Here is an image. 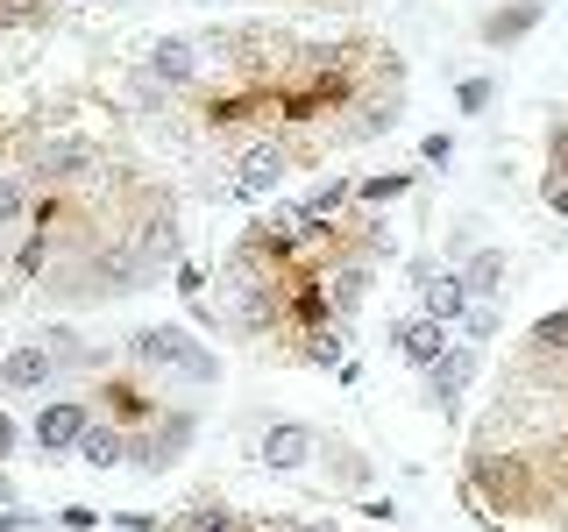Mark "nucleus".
<instances>
[{"instance_id": "nucleus-7", "label": "nucleus", "mask_w": 568, "mask_h": 532, "mask_svg": "<svg viewBox=\"0 0 568 532\" xmlns=\"http://www.w3.org/2000/svg\"><path fill=\"white\" fill-rule=\"evenodd\" d=\"M135 355H164V362H178L185 377H213V362L185 341V334H135Z\"/></svg>"}, {"instance_id": "nucleus-11", "label": "nucleus", "mask_w": 568, "mask_h": 532, "mask_svg": "<svg viewBox=\"0 0 568 532\" xmlns=\"http://www.w3.org/2000/svg\"><path fill=\"white\" fill-rule=\"evenodd\" d=\"M79 454L93 461V469H114V461H129V440H121L106 419H93V426H85V440H79Z\"/></svg>"}, {"instance_id": "nucleus-12", "label": "nucleus", "mask_w": 568, "mask_h": 532, "mask_svg": "<svg viewBox=\"0 0 568 532\" xmlns=\"http://www.w3.org/2000/svg\"><path fill=\"white\" fill-rule=\"evenodd\" d=\"M532 22H540V8H532V0H519V8H497V14H484V43H519Z\"/></svg>"}, {"instance_id": "nucleus-17", "label": "nucleus", "mask_w": 568, "mask_h": 532, "mask_svg": "<svg viewBox=\"0 0 568 532\" xmlns=\"http://www.w3.org/2000/svg\"><path fill=\"white\" fill-rule=\"evenodd\" d=\"M532 348H547V355H561V348H568V306H561V313H547L540 327H532Z\"/></svg>"}, {"instance_id": "nucleus-20", "label": "nucleus", "mask_w": 568, "mask_h": 532, "mask_svg": "<svg viewBox=\"0 0 568 532\" xmlns=\"http://www.w3.org/2000/svg\"><path fill=\"white\" fill-rule=\"evenodd\" d=\"M43 248H50L43 235H29L22 248H14V270H22V277H36V270H43Z\"/></svg>"}, {"instance_id": "nucleus-1", "label": "nucleus", "mask_w": 568, "mask_h": 532, "mask_svg": "<svg viewBox=\"0 0 568 532\" xmlns=\"http://www.w3.org/2000/svg\"><path fill=\"white\" fill-rule=\"evenodd\" d=\"M284 185V142H248L235 156V171H227V192L235 200H263V192Z\"/></svg>"}, {"instance_id": "nucleus-8", "label": "nucleus", "mask_w": 568, "mask_h": 532, "mask_svg": "<svg viewBox=\"0 0 568 532\" xmlns=\"http://www.w3.org/2000/svg\"><path fill=\"white\" fill-rule=\"evenodd\" d=\"M36 171H43V177H79V171H93V142H79V135H64V142H43Z\"/></svg>"}, {"instance_id": "nucleus-10", "label": "nucleus", "mask_w": 568, "mask_h": 532, "mask_svg": "<svg viewBox=\"0 0 568 532\" xmlns=\"http://www.w3.org/2000/svg\"><path fill=\"white\" fill-rule=\"evenodd\" d=\"M192 71H200V58H192V43H156L150 50V79H164V85H192Z\"/></svg>"}, {"instance_id": "nucleus-23", "label": "nucleus", "mask_w": 568, "mask_h": 532, "mask_svg": "<svg viewBox=\"0 0 568 532\" xmlns=\"http://www.w3.org/2000/svg\"><path fill=\"white\" fill-rule=\"evenodd\" d=\"M462 319H469V341H490V334H497V313L490 306H469Z\"/></svg>"}, {"instance_id": "nucleus-21", "label": "nucleus", "mask_w": 568, "mask_h": 532, "mask_svg": "<svg viewBox=\"0 0 568 532\" xmlns=\"http://www.w3.org/2000/svg\"><path fill=\"white\" fill-rule=\"evenodd\" d=\"M369 291V270H342L334 277V306H348V298H363Z\"/></svg>"}, {"instance_id": "nucleus-14", "label": "nucleus", "mask_w": 568, "mask_h": 532, "mask_svg": "<svg viewBox=\"0 0 568 532\" xmlns=\"http://www.w3.org/2000/svg\"><path fill=\"white\" fill-rule=\"evenodd\" d=\"M178 532H242V519H235V511H221V504H206V511H185Z\"/></svg>"}, {"instance_id": "nucleus-16", "label": "nucleus", "mask_w": 568, "mask_h": 532, "mask_svg": "<svg viewBox=\"0 0 568 532\" xmlns=\"http://www.w3.org/2000/svg\"><path fill=\"white\" fill-rule=\"evenodd\" d=\"M306 355H313L320 369H342V334H334V327H313L306 334Z\"/></svg>"}, {"instance_id": "nucleus-22", "label": "nucleus", "mask_w": 568, "mask_h": 532, "mask_svg": "<svg viewBox=\"0 0 568 532\" xmlns=\"http://www.w3.org/2000/svg\"><path fill=\"white\" fill-rule=\"evenodd\" d=\"M342 200H348V185H320L313 200H306V221H320V213H334Z\"/></svg>"}, {"instance_id": "nucleus-28", "label": "nucleus", "mask_w": 568, "mask_h": 532, "mask_svg": "<svg viewBox=\"0 0 568 532\" xmlns=\"http://www.w3.org/2000/svg\"><path fill=\"white\" fill-rule=\"evenodd\" d=\"M306 532H313V525H306Z\"/></svg>"}, {"instance_id": "nucleus-19", "label": "nucleus", "mask_w": 568, "mask_h": 532, "mask_svg": "<svg viewBox=\"0 0 568 532\" xmlns=\"http://www.w3.org/2000/svg\"><path fill=\"white\" fill-rule=\"evenodd\" d=\"M462 114H484V106H490V79H462Z\"/></svg>"}, {"instance_id": "nucleus-18", "label": "nucleus", "mask_w": 568, "mask_h": 532, "mask_svg": "<svg viewBox=\"0 0 568 532\" xmlns=\"http://www.w3.org/2000/svg\"><path fill=\"white\" fill-rule=\"evenodd\" d=\"M29 213V192H22V177H0V227H14Z\"/></svg>"}, {"instance_id": "nucleus-26", "label": "nucleus", "mask_w": 568, "mask_h": 532, "mask_svg": "<svg viewBox=\"0 0 568 532\" xmlns=\"http://www.w3.org/2000/svg\"><path fill=\"white\" fill-rule=\"evenodd\" d=\"M14 440H22V433H14V419H8V412H0V461H8V454H14Z\"/></svg>"}, {"instance_id": "nucleus-25", "label": "nucleus", "mask_w": 568, "mask_h": 532, "mask_svg": "<svg viewBox=\"0 0 568 532\" xmlns=\"http://www.w3.org/2000/svg\"><path fill=\"white\" fill-rule=\"evenodd\" d=\"M547 206H555L561 221H568V171H555V177H547Z\"/></svg>"}, {"instance_id": "nucleus-27", "label": "nucleus", "mask_w": 568, "mask_h": 532, "mask_svg": "<svg viewBox=\"0 0 568 532\" xmlns=\"http://www.w3.org/2000/svg\"><path fill=\"white\" fill-rule=\"evenodd\" d=\"M8 497H14V490H8V475H0V504H8Z\"/></svg>"}, {"instance_id": "nucleus-24", "label": "nucleus", "mask_w": 568, "mask_h": 532, "mask_svg": "<svg viewBox=\"0 0 568 532\" xmlns=\"http://www.w3.org/2000/svg\"><path fill=\"white\" fill-rule=\"evenodd\" d=\"M298 319H306V327H320V319H327V298H320V291H306V298H298V306H292Z\"/></svg>"}, {"instance_id": "nucleus-2", "label": "nucleus", "mask_w": 568, "mask_h": 532, "mask_svg": "<svg viewBox=\"0 0 568 532\" xmlns=\"http://www.w3.org/2000/svg\"><path fill=\"white\" fill-rule=\"evenodd\" d=\"M85 426H93V419H85V405L58 398V405H43V412H36L29 433H36V448H43V454H71L85 440Z\"/></svg>"}, {"instance_id": "nucleus-13", "label": "nucleus", "mask_w": 568, "mask_h": 532, "mask_svg": "<svg viewBox=\"0 0 568 532\" xmlns=\"http://www.w3.org/2000/svg\"><path fill=\"white\" fill-rule=\"evenodd\" d=\"M462 284H469V298L476 291H497V284H505V256H497V248H476L469 270H462Z\"/></svg>"}, {"instance_id": "nucleus-3", "label": "nucleus", "mask_w": 568, "mask_h": 532, "mask_svg": "<svg viewBox=\"0 0 568 532\" xmlns=\"http://www.w3.org/2000/svg\"><path fill=\"white\" fill-rule=\"evenodd\" d=\"M390 348H398L413 369H434L440 355H448V327H440V319H426V313H413V319H398V327H390Z\"/></svg>"}, {"instance_id": "nucleus-4", "label": "nucleus", "mask_w": 568, "mask_h": 532, "mask_svg": "<svg viewBox=\"0 0 568 532\" xmlns=\"http://www.w3.org/2000/svg\"><path fill=\"white\" fill-rule=\"evenodd\" d=\"M469 306H476V298H469V284H462V277H426V284H419V313L440 319V327H455Z\"/></svg>"}, {"instance_id": "nucleus-6", "label": "nucleus", "mask_w": 568, "mask_h": 532, "mask_svg": "<svg viewBox=\"0 0 568 532\" xmlns=\"http://www.w3.org/2000/svg\"><path fill=\"white\" fill-rule=\"evenodd\" d=\"M469 377H476V348H462V341H448V355L426 369V383H434V398H440V405H455L462 390H469Z\"/></svg>"}, {"instance_id": "nucleus-15", "label": "nucleus", "mask_w": 568, "mask_h": 532, "mask_svg": "<svg viewBox=\"0 0 568 532\" xmlns=\"http://www.w3.org/2000/svg\"><path fill=\"white\" fill-rule=\"evenodd\" d=\"M405 192H413V177H405V171H384V177H369V185H363V200L369 206H390V200H405Z\"/></svg>"}, {"instance_id": "nucleus-9", "label": "nucleus", "mask_w": 568, "mask_h": 532, "mask_svg": "<svg viewBox=\"0 0 568 532\" xmlns=\"http://www.w3.org/2000/svg\"><path fill=\"white\" fill-rule=\"evenodd\" d=\"M0 383L8 390H43L50 383V355L43 348H14L8 362H0Z\"/></svg>"}, {"instance_id": "nucleus-5", "label": "nucleus", "mask_w": 568, "mask_h": 532, "mask_svg": "<svg viewBox=\"0 0 568 532\" xmlns=\"http://www.w3.org/2000/svg\"><path fill=\"white\" fill-rule=\"evenodd\" d=\"M306 454H313V433H306L298 419H277L271 433H263V461H271L277 475H292V469H298Z\"/></svg>"}]
</instances>
